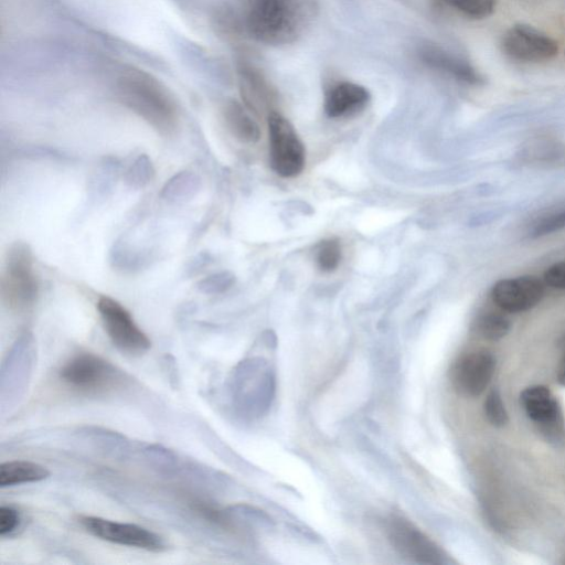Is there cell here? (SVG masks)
I'll return each mask as SVG.
<instances>
[{
	"label": "cell",
	"mask_w": 565,
	"mask_h": 565,
	"mask_svg": "<svg viewBox=\"0 0 565 565\" xmlns=\"http://www.w3.org/2000/svg\"><path fill=\"white\" fill-rule=\"evenodd\" d=\"M440 4L450 8L462 15L482 20L490 17L494 10L497 0H436Z\"/></svg>",
	"instance_id": "21"
},
{
	"label": "cell",
	"mask_w": 565,
	"mask_h": 565,
	"mask_svg": "<svg viewBox=\"0 0 565 565\" xmlns=\"http://www.w3.org/2000/svg\"><path fill=\"white\" fill-rule=\"evenodd\" d=\"M369 90L352 82H339L332 85L324 97V113L330 118H344L362 111L369 104Z\"/></svg>",
	"instance_id": "16"
},
{
	"label": "cell",
	"mask_w": 565,
	"mask_h": 565,
	"mask_svg": "<svg viewBox=\"0 0 565 565\" xmlns=\"http://www.w3.org/2000/svg\"><path fill=\"white\" fill-rule=\"evenodd\" d=\"M96 307L109 339L119 351L140 356L150 349V339L121 303L108 296H102Z\"/></svg>",
	"instance_id": "8"
},
{
	"label": "cell",
	"mask_w": 565,
	"mask_h": 565,
	"mask_svg": "<svg viewBox=\"0 0 565 565\" xmlns=\"http://www.w3.org/2000/svg\"><path fill=\"white\" fill-rule=\"evenodd\" d=\"M60 379L84 394H102L124 383L125 375L99 355L82 352L68 359L60 370Z\"/></svg>",
	"instance_id": "5"
},
{
	"label": "cell",
	"mask_w": 565,
	"mask_h": 565,
	"mask_svg": "<svg viewBox=\"0 0 565 565\" xmlns=\"http://www.w3.org/2000/svg\"><path fill=\"white\" fill-rule=\"evenodd\" d=\"M341 257V245L334 238L324 239L317 247L316 260L322 271H333L339 266Z\"/></svg>",
	"instance_id": "24"
},
{
	"label": "cell",
	"mask_w": 565,
	"mask_h": 565,
	"mask_svg": "<svg viewBox=\"0 0 565 565\" xmlns=\"http://www.w3.org/2000/svg\"><path fill=\"white\" fill-rule=\"evenodd\" d=\"M79 522L88 533L110 543L152 552L166 548V542L159 534L134 523L99 516H82Z\"/></svg>",
	"instance_id": "12"
},
{
	"label": "cell",
	"mask_w": 565,
	"mask_h": 565,
	"mask_svg": "<svg viewBox=\"0 0 565 565\" xmlns=\"http://www.w3.org/2000/svg\"><path fill=\"white\" fill-rule=\"evenodd\" d=\"M143 454L153 467L162 471L169 472L175 469L178 459L175 454L161 445H147Z\"/></svg>",
	"instance_id": "26"
},
{
	"label": "cell",
	"mask_w": 565,
	"mask_h": 565,
	"mask_svg": "<svg viewBox=\"0 0 565 565\" xmlns=\"http://www.w3.org/2000/svg\"><path fill=\"white\" fill-rule=\"evenodd\" d=\"M0 292L4 303L15 311L26 310L36 301L39 280L33 254L26 243L15 242L7 252Z\"/></svg>",
	"instance_id": "4"
},
{
	"label": "cell",
	"mask_w": 565,
	"mask_h": 565,
	"mask_svg": "<svg viewBox=\"0 0 565 565\" xmlns=\"http://www.w3.org/2000/svg\"><path fill=\"white\" fill-rule=\"evenodd\" d=\"M565 228V210L551 214L537 222L531 232L533 237L548 235Z\"/></svg>",
	"instance_id": "28"
},
{
	"label": "cell",
	"mask_w": 565,
	"mask_h": 565,
	"mask_svg": "<svg viewBox=\"0 0 565 565\" xmlns=\"http://www.w3.org/2000/svg\"><path fill=\"white\" fill-rule=\"evenodd\" d=\"M82 433L98 448L114 456H125L128 450L127 440L116 431L100 427H86Z\"/></svg>",
	"instance_id": "20"
},
{
	"label": "cell",
	"mask_w": 565,
	"mask_h": 565,
	"mask_svg": "<svg viewBox=\"0 0 565 565\" xmlns=\"http://www.w3.org/2000/svg\"><path fill=\"white\" fill-rule=\"evenodd\" d=\"M115 93L118 100L163 136L173 135L179 111L169 89L153 75L134 66H122L116 73Z\"/></svg>",
	"instance_id": "2"
},
{
	"label": "cell",
	"mask_w": 565,
	"mask_h": 565,
	"mask_svg": "<svg viewBox=\"0 0 565 565\" xmlns=\"http://www.w3.org/2000/svg\"><path fill=\"white\" fill-rule=\"evenodd\" d=\"M521 404L527 417L544 438L555 445L565 441V419L562 407L548 387L532 385L522 391Z\"/></svg>",
	"instance_id": "10"
},
{
	"label": "cell",
	"mask_w": 565,
	"mask_h": 565,
	"mask_svg": "<svg viewBox=\"0 0 565 565\" xmlns=\"http://www.w3.org/2000/svg\"><path fill=\"white\" fill-rule=\"evenodd\" d=\"M556 377H557V382L561 385L565 386V354L558 364Z\"/></svg>",
	"instance_id": "31"
},
{
	"label": "cell",
	"mask_w": 565,
	"mask_h": 565,
	"mask_svg": "<svg viewBox=\"0 0 565 565\" xmlns=\"http://www.w3.org/2000/svg\"><path fill=\"white\" fill-rule=\"evenodd\" d=\"M21 523L20 512L11 505L0 507V535L7 536L15 532Z\"/></svg>",
	"instance_id": "29"
},
{
	"label": "cell",
	"mask_w": 565,
	"mask_h": 565,
	"mask_svg": "<svg viewBox=\"0 0 565 565\" xmlns=\"http://www.w3.org/2000/svg\"><path fill=\"white\" fill-rule=\"evenodd\" d=\"M494 370V355L487 350H476L457 359L450 371V381L460 395L477 397L489 386Z\"/></svg>",
	"instance_id": "13"
},
{
	"label": "cell",
	"mask_w": 565,
	"mask_h": 565,
	"mask_svg": "<svg viewBox=\"0 0 565 565\" xmlns=\"http://www.w3.org/2000/svg\"><path fill=\"white\" fill-rule=\"evenodd\" d=\"M385 533L393 548L403 557L423 565L450 563L446 553L415 524L393 515L385 521Z\"/></svg>",
	"instance_id": "7"
},
{
	"label": "cell",
	"mask_w": 565,
	"mask_h": 565,
	"mask_svg": "<svg viewBox=\"0 0 565 565\" xmlns=\"http://www.w3.org/2000/svg\"><path fill=\"white\" fill-rule=\"evenodd\" d=\"M484 415L494 427H503L509 422V415L499 390H491L483 404Z\"/></svg>",
	"instance_id": "25"
},
{
	"label": "cell",
	"mask_w": 565,
	"mask_h": 565,
	"mask_svg": "<svg viewBox=\"0 0 565 565\" xmlns=\"http://www.w3.org/2000/svg\"><path fill=\"white\" fill-rule=\"evenodd\" d=\"M564 563H565V561H564Z\"/></svg>",
	"instance_id": "32"
},
{
	"label": "cell",
	"mask_w": 565,
	"mask_h": 565,
	"mask_svg": "<svg viewBox=\"0 0 565 565\" xmlns=\"http://www.w3.org/2000/svg\"><path fill=\"white\" fill-rule=\"evenodd\" d=\"M235 282V277L230 271H220L206 276L196 284L200 292L205 295H217L228 290Z\"/></svg>",
	"instance_id": "27"
},
{
	"label": "cell",
	"mask_w": 565,
	"mask_h": 565,
	"mask_svg": "<svg viewBox=\"0 0 565 565\" xmlns=\"http://www.w3.org/2000/svg\"><path fill=\"white\" fill-rule=\"evenodd\" d=\"M312 14L311 0H232L221 9L217 22L226 32L282 45L302 34Z\"/></svg>",
	"instance_id": "1"
},
{
	"label": "cell",
	"mask_w": 565,
	"mask_h": 565,
	"mask_svg": "<svg viewBox=\"0 0 565 565\" xmlns=\"http://www.w3.org/2000/svg\"><path fill=\"white\" fill-rule=\"evenodd\" d=\"M269 161L280 177L292 178L301 173L306 164L305 146L291 122L282 115H268Z\"/></svg>",
	"instance_id": "6"
},
{
	"label": "cell",
	"mask_w": 565,
	"mask_h": 565,
	"mask_svg": "<svg viewBox=\"0 0 565 565\" xmlns=\"http://www.w3.org/2000/svg\"><path fill=\"white\" fill-rule=\"evenodd\" d=\"M477 327L479 333L484 339L498 341L509 333L511 329V321L502 313L486 312L479 318Z\"/></svg>",
	"instance_id": "22"
},
{
	"label": "cell",
	"mask_w": 565,
	"mask_h": 565,
	"mask_svg": "<svg viewBox=\"0 0 565 565\" xmlns=\"http://www.w3.org/2000/svg\"><path fill=\"white\" fill-rule=\"evenodd\" d=\"M154 175V168L150 158L142 153L136 158L124 174L125 183L134 189L146 186Z\"/></svg>",
	"instance_id": "23"
},
{
	"label": "cell",
	"mask_w": 565,
	"mask_h": 565,
	"mask_svg": "<svg viewBox=\"0 0 565 565\" xmlns=\"http://www.w3.org/2000/svg\"><path fill=\"white\" fill-rule=\"evenodd\" d=\"M501 49L510 58L524 63H542L554 58L557 42L541 30L529 24H514L505 31Z\"/></svg>",
	"instance_id": "11"
},
{
	"label": "cell",
	"mask_w": 565,
	"mask_h": 565,
	"mask_svg": "<svg viewBox=\"0 0 565 565\" xmlns=\"http://www.w3.org/2000/svg\"><path fill=\"white\" fill-rule=\"evenodd\" d=\"M545 295V282L526 275L497 281L492 288L493 302L505 312H522L535 307Z\"/></svg>",
	"instance_id": "14"
},
{
	"label": "cell",
	"mask_w": 565,
	"mask_h": 565,
	"mask_svg": "<svg viewBox=\"0 0 565 565\" xmlns=\"http://www.w3.org/2000/svg\"><path fill=\"white\" fill-rule=\"evenodd\" d=\"M543 280L547 286L565 290V262L550 266L544 273Z\"/></svg>",
	"instance_id": "30"
},
{
	"label": "cell",
	"mask_w": 565,
	"mask_h": 565,
	"mask_svg": "<svg viewBox=\"0 0 565 565\" xmlns=\"http://www.w3.org/2000/svg\"><path fill=\"white\" fill-rule=\"evenodd\" d=\"M202 186L200 177L191 171H181L163 185L160 196L170 203H183L193 199Z\"/></svg>",
	"instance_id": "19"
},
{
	"label": "cell",
	"mask_w": 565,
	"mask_h": 565,
	"mask_svg": "<svg viewBox=\"0 0 565 565\" xmlns=\"http://www.w3.org/2000/svg\"><path fill=\"white\" fill-rule=\"evenodd\" d=\"M273 388L270 370L259 359L242 361L230 379L233 406L241 416L247 418L258 417L266 411Z\"/></svg>",
	"instance_id": "3"
},
{
	"label": "cell",
	"mask_w": 565,
	"mask_h": 565,
	"mask_svg": "<svg viewBox=\"0 0 565 565\" xmlns=\"http://www.w3.org/2000/svg\"><path fill=\"white\" fill-rule=\"evenodd\" d=\"M36 356L35 340L31 332L22 333L12 344L2 363L0 395L2 408L22 396L32 374Z\"/></svg>",
	"instance_id": "9"
},
{
	"label": "cell",
	"mask_w": 565,
	"mask_h": 565,
	"mask_svg": "<svg viewBox=\"0 0 565 565\" xmlns=\"http://www.w3.org/2000/svg\"><path fill=\"white\" fill-rule=\"evenodd\" d=\"M46 467L29 460H11L0 465V487H12L46 479Z\"/></svg>",
	"instance_id": "18"
},
{
	"label": "cell",
	"mask_w": 565,
	"mask_h": 565,
	"mask_svg": "<svg viewBox=\"0 0 565 565\" xmlns=\"http://www.w3.org/2000/svg\"><path fill=\"white\" fill-rule=\"evenodd\" d=\"M223 117L230 132L241 142L255 143L260 137L256 121L236 100H228L223 107Z\"/></svg>",
	"instance_id": "17"
},
{
	"label": "cell",
	"mask_w": 565,
	"mask_h": 565,
	"mask_svg": "<svg viewBox=\"0 0 565 565\" xmlns=\"http://www.w3.org/2000/svg\"><path fill=\"white\" fill-rule=\"evenodd\" d=\"M418 55L428 67L445 73L459 82L469 85H479L483 82L480 73L468 61L439 45L425 43L419 47Z\"/></svg>",
	"instance_id": "15"
}]
</instances>
